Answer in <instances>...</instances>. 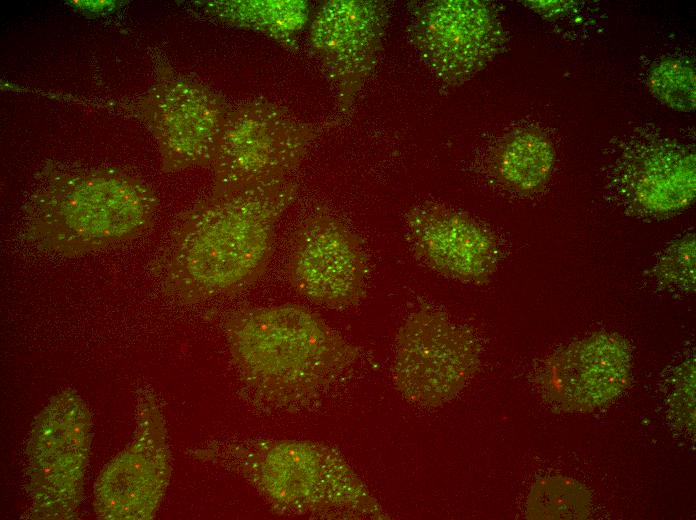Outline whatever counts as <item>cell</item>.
Masks as SVG:
<instances>
[{"label": "cell", "instance_id": "6da1fadb", "mask_svg": "<svg viewBox=\"0 0 696 520\" xmlns=\"http://www.w3.org/2000/svg\"><path fill=\"white\" fill-rule=\"evenodd\" d=\"M297 193L289 180L214 190L184 216L160 258L164 291L195 303L254 283L269 263L276 224Z\"/></svg>", "mask_w": 696, "mask_h": 520}, {"label": "cell", "instance_id": "7a4b0ae2", "mask_svg": "<svg viewBox=\"0 0 696 520\" xmlns=\"http://www.w3.org/2000/svg\"><path fill=\"white\" fill-rule=\"evenodd\" d=\"M224 330L246 391L278 409L321 396L358 359V349L319 316L296 304L231 312Z\"/></svg>", "mask_w": 696, "mask_h": 520}, {"label": "cell", "instance_id": "3957f363", "mask_svg": "<svg viewBox=\"0 0 696 520\" xmlns=\"http://www.w3.org/2000/svg\"><path fill=\"white\" fill-rule=\"evenodd\" d=\"M197 454L244 480L276 514L309 519L387 518L361 478L328 445L244 438L214 444Z\"/></svg>", "mask_w": 696, "mask_h": 520}, {"label": "cell", "instance_id": "277c9868", "mask_svg": "<svg viewBox=\"0 0 696 520\" xmlns=\"http://www.w3.org/2000/svg\"><path fill=\"white\" fill-rule=\"evenodd\" d=\"M154 206L151 191L126 176L59 174L35 195L25 236L39 250L76 257L141 234Z\"/></svg>", "mask_w": 696, "mask_h": 520}, {"label": "cell", "instance_id": "5b68a950", "mask_svg": "<svg viewBox=\"0 0 696 520\" xmlns=\"http://www.w3.org/2000/svg\"><path fill=\"white\" fill-rule=\"evenodd\" d=\"M336 125L293 117L264 99L247 100L227 113L212 162L214 190L275 185L287 180L310 145Z\"/></svg>", "mask_w": 696, "mask_h": 520}, {"label": "cell", "instance_id": "8992f818", "mask_svg": "<svg viewBox=\"0 0 696 520\" xmlns=\"http://www.w3.org/2000/svg\"><path fill=\"white\" fill-rule=\"evenodd\" d=\"M479 360L480 347L471 331L445 312L423 306L398 330L393 377L405 398L435 407L463 389Z\"/></svg>", "mask_w": 696, "mask_h": 520}, {"label": "cell", "instance_id": "52a82bcc", "mask_svg": "<svg viewBox=\"0 0 696 520\" xmlns=\"http://www.w3.org/2000/svg\"><path fill=\"white\" fill-rule=\"evenodd\" d=\"M407 35L429 71L444 85H462L505 42L493 8L478 0H431L410 5Z\"/></svg>", "mask_w": 696, "mask_h": 520}, {"label": "cell", "instance_id": "ba28073f", "mask_svg": "<svg viewBox=\"0 0 696 520\" xmlns=\"http://www.w3.org/2000/svg\"><path fill=\"white\" fill-rule=\"evenodd\" d=\"M286 271L299 294L325 307L349 308L366 294L369 265L362 241L327 214L310 216L297 227Z\"/></svg>", "mask_w": 696, "mask_h": 520}, {"label": "cell", "instance_id": "9c48e42d", "mask_svg": "<svg viewBox=\"0 0 696 520\" xmlns=\"http://www.w3.org/2000/svg\"><path fill=\"white\" fill-rule=\"evenodd\" d=\"M389 21L386 2L329 0L316 12L310 50L334 87L338 108L348 114L373 73Z\"/></svg>", "mask_w": 696, "mask_h": 520}, {"label": "cell", "instance_id": "30bf717a", "mask_svg": "<svg viewBox=\"0 0 696 520\" xmlns=\"http://www.w3.org/2000/svg\"><path fill=\"white\" fill-rule=\"evenodd\" d=\"M405 228L416 257L446 278L482 284L497 269L499 249L494 236L463 212L424 202L407 212Z\"/></svg>", "mask_w": 696, "mask_h": 520}, {"label": "cell", "instance_id": "8fae6325", "mask_svg": "<svg viewBox=\"0 0 696 520\" xmlns=\"http://www.w3.org/2000/svg\"><path fill=\"white\" fill-rule=\"evenodd\" d=\"M228 111L219 97L197 84L165 83L156 107L164 169L212 164Z\"/></svg>", "mask_w": 696, "mask_h": 520}, {"label": "cell", "instance_id": "7c38bea8", "mask_svg": "<svg viewBox=\"0 0 696 520\" xmlns=\"http://www.w3.org/2000/svg\"><path fill=\"white\" fill-rule=\"evenodd\" d=\"M612 183L622 201L636 212H677L695 196V157L667 140L644 144L622 155Z\"/></svg>", "mask_w": 696, "mask_h": 520}, {"label": "cell", "instance_id": "4fadbf2b", "mask_svg": "<svg viewBox=\"0 0 696 520\" xmlns=\"http://www.w3.org/2000/svg\"><path fill=\"white\" fill-rule=\"evenodd\" d=\"M76 402L67 411L45 413L33 436V462L37 501L63 510L77 500L87 454V418Z\"/></svg>", "mask_w": 696, "mask_h": 520}, {"label": "cell", "instance_id": "5bb4252c", "mask_svg": "<svg viewBox=\"0 0 696 520\" xmlns=\"http://www.w3.org/2000/svg\"><path fill=\"white\" fill-rule=\"evenodd\" d=\"M629 353L618 338L593 336L575 343L550 363L549 388L563 391L575 405H597L627 378Z\"/></svg>", "mask_w": 696, "mask_h": 520}, {"label": "cell", "instance_id": "9a60e30c", "mask_svg": "<svg viewBox=\"0 0 696 520\" xmlns=\"http://www.w3.org/2000/svg\"><path fill=\"white\" fill-rule=\"evenodd\" d=\"M553 163L554 151L547 138L527 129L507 135L495 157L498 178L523 194L535 192L546 183Z\"/></svg>", "mask_w": 696, "mask_h": 520}, {"label": "cell", "instance_id": "2e32d148", "mask_svg": "<svg viewBox=\"0 0 696 520\" xmlns=\"http://www.w3.org/2000/svg\"><path fill=\"white\" fill-rule=\"evenodd\" d=\"M218 6L229 23L264 34L289 50L296 48L309 19V4L303 0H235Z\"/></svg>", "mask_w": 696, "mask_h": 520}, {"label": "cell", "instance_id": "e0dca14e", "mask_svg": "<svg viewBox=\"0 0 696 520\" xmlns=\"http://www.w3.org/2000/svg\"><path fill=\"white\" fill-rule=\"evenodd\" d=\"M652 93L669 107L680 111L695 108L694 70L679 60H664L650 72Z\"/></svg>", "mask_w": 696, "mask_h": 520}, {"label": "cell", "instance_id": "ac0fdd59", "mask_svg": "<svg viewBox=\"0 0 696 520\" xmlns=\"http://www.w3.org/2000/svg\"><path fill=\"white\" fill-rule=\"evenodd\" d=\"M658 281L670 288L691 290L695 285V238L687 234L671 243L653 268Z\"/></svg>", "mask_w": 696, "mask_h": 520}]
</instances>
